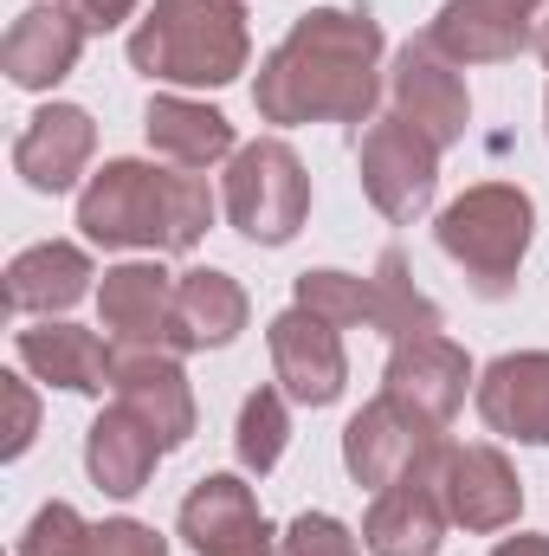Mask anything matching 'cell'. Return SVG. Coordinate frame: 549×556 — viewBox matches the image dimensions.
Returning a JSON list of instances; mask_svg holds the SVG:
<instances>
[{"label":"cell","instance_id":"4316f807","mask_svg":"<svg viewBox=\"0 0 549 556\" xmlns=\"http://www.w3.org/2000/svg\"><path fill=\"white\" fill-rule=\"evenodd\" d=\"M291 304H304L310 317H323V324H336V330H356V324H369V278L317 266V273L291 278Z\"/></svg>","mask_w":549,"mask_h":556},{"label":"cell","instance_id":"44dd1931","mask_svg":"<svg viewBox=\"0 0 549 556\" xmlns=\"http://www.w3.org/2000/svg\"><path fill=\"white\" fill-rule=\"evenodd\" d=\"M91 253L72 240H39L26 253H13L7 266V311L13 317H65L78 298H91Z\"/></svg>","mask_w":549,"mask_h":556},{"label":"cell","instance_id":"d6986e66","mask_svg":"<svg viewBox=\"0 0 549 556\" xmlns=\"http://www.w3.org/2000/svg\"><path fill=\"white\" fill-rule=\"evenodd\" d=\"M85 59V26L52 0V7H26L7 39H0V72L20 91H59Z\"/></svg>","mask_w":549,"mask_h":556},{"label":"cell","instance_id":"7402d4cb","mask_svg":"<svg viewBox=\"0 0 549 556\" xmlns=\"http://www.w3.org/2000/svg\"><path fill=\"white\" fill-rule=\"evenodd\" d=\"M253 317L246 285L220 266H188L175 273V356L188 350H227Z\"/></svg>","mask_w":549,"mask_h":556},{"label":"cell","instance_id":"2e32d148","mask_svg":"<svg viewBox=\"0 0 549 556\" xmlns=\"http://www.w3.org/2000/svg\"><path fill=\"white\" fill-rule=\"evenodd\" d=\"M98 155V124L85 104H46L26 117V130L13 137V175L33 194H72L78 175Z\"/></svg>","mask_w":549,"mask_h":556},{"label":"cell","instance_id":"30bf717a","mask_svg":"<svg viewBox=\"0 0 549 556\" xmlns=\"http://www.w3.org/2000/svg\"><path fill=\"white\" fill-rule=\"evenodd\" d=\"M181 544L194 556H278V538L259 511V492L240 472H207L181 498Z\"/></svg>","mask_w":549,"mask_h":556},{"label":"cell","instance_id":"9a60e30c","mask_svg":"<svg viewBox=\"0 0 549 556\" xmlns=\"http://www.w3.org/2000/svg\"><path fill=\"white\" fill-rule=\"evenodd\" d=\"M98 330L117 350H175V273L155 260H124L98 285Z\"/></svg>","mask_w":549,"mask_h":556},{"label":"cell","instance_id":"4fadbf2b","mask_svg":"<svg viewBox=\"0 0 549 556\" xmlns=\"http://www.w3.org/2000/svg\"><path fill=\"white\" fill-rule=\"evenodd\" d=\"M111 402L124 415H137L168 453L194 440L201 408H194V389H188V369L175 350H117V369H111Z\"/></svg>","mask_w":549,"mask_h":556},{"label":"cell","instance_id":"e0dca14e","mask_svg":"<svg viewBox=\"0 0 549 556\" xmlns=\"http://www.w3.org/2000/svg\"><path fill=\"white\" fill-rule=\"evenodd\" d=\"M13 356L33 382L65 389V395H104L111 369H117V343L85 330V324H65V317H39L33 330H20Z\"/></svg>","mask_w":549,"mask_h":556},{"label":"cell","instance_id":"52a82bcc","mask_svg":"<svg viewBox=\"0 0 549 556\" xmlns=\"http://www.w3.org/2000/svg\"><path fill=\"white\" fill-rule=\"evenodd\" d=\"M388 104H395V117L413 124L420 137L439 149V155L465 142V124H472V91H465L459 65H452L426 33H413V39L395 46V65H388Z\"/></svg>","mask_w":549,"mask_h":556},{"label":"cell","instance_id":"3957f363","mask_svg":"<svg viewBox=\"0 0 549 556\" xmlns=\"http://www.w3.org/2000/svg\"><path fill=\"white\" fill-rule=\"evenodd\" d=\"M253 65L246 0H155L130 33V72L175 91H220Z\"/></svg>","mask_w":549,"mask_h":556},{"label":"cell","instance_id":"8992f818","mask_svg":"<svg viewBox=\"0 0 549 556\" xmlns=\"http://www.w3.org/2000/svg\"><path fill=\"white\" fill-rule=\"evenodd\" d=\"M356 175H362V194L382 220L413 227L439 194V149L388 111V117H369L356 130Z\"/></svg>","mask_w":549,"mask_h":556},{"label":"cell","instance_id":"5bb4252c","mask_svg":"<svg viewBox=\"0 0 549 556\" xmlns=\"http://www.w3.org/2000/svg\"><path fill=\"white\" fill-rule=\"evenodd\" d=\"M544 7L549 0H446L426 20V39L452 65H505V59L531 52Z\"/></svg>","mask_w":549,"mask_h":556},{"label":"cell","instance_id":"9c48e42d","mask_svg":"<svg viewBox=\"0 0 549 556\" xmlns=\"http://www.w3.org/2000/svg\"><path fill=\"white\" fill-rule=\"evenodd\" d=\"M433 485L446 498V518L472 538H498L524 511V479L505 459V446H491V440H446Z\"/></svg>","mask_w":549,"mask_h":556},{"label":"cell","instance_id":"484cf974","mask_svg":"<svg viewBox=\"0 0 549 556\" xmlns=\"http://www.w3.org/2000/svg\"><path fill=\"white\" fill-rule=\"evenodd\" d=\"M284 402H291L284 389H253V395L240 402V427H233V459H240V472L266 479L278 459H284V446H291V408H284Z\"/></svg>","mask_w":549,"mask_h":556},{"label":"cell","instance_id":"6da1fadb","mask_svg":"<svg viewBox=\"0 0 549 556\" xmlns=\"http://www.w3.org/2000/svg\"><path fill=\"white\" fill-rule=\"evenodd\" d=\"M382 20L369 7H310L259 59L253 111L259 124H369L382 104Z\"/></svg>","mask_w":549,"mask_h":556},{"label":"cell","instance_id":"83f0119b","mask_svg":"<svg viewBox=\"0 0 549 556\" xmlns=\"http://www.w3.org/2000/svg\"><path fill=\"white\" fill-rule=\"evenodd\" d=\"M91 551V525L78 518V505L52 498L33 511V525L20 531V556H85Z\"/></svg>","mask_w":549,"mask_h":556},{"label":"cell","instance_id":"4dcf8cb0","mask_svg":"<svg viewBox=\"0 0 549 556\" xmlns=\"http://www.w3.org/2000/svg\"><path fill=\"white\" fill-rule=\"evenodd\" d=\"M78 26H85V39H104V33H117L124 20H137V0H59Z\"/></svg>","mask_w":549,"mask_h":556},{"label":"cell","instance_id":"d4e9b609","mask_svg":"<svg viewBox=\"0 0 549 556\" xmlns=\"http://www.w3.org/2000/svg\"><path fill=\"white\" fill-rule=\"evenodd\" d=\"M369 330H382L388 343H408V337H433L439 330V304L413 285L408 253L388 247L369 273Z\"/></svg>","mask_w":549,"mask_h":556},{"label":"cell","instance_id":"7c38bea8","mask_svg":"<svg viewBox=\"0 0 549 556\" xmlns=\"http://www.w3.org/2000/svg\"><path fill=\"white\" fill-rule=\"evenodd\" d=\"M266 350H272V376L278 389L297 402V408H330L343 402L349 389V356H343V330L310 317L304 304L278 311L266 324Z\"/></svg>","mask_w":549,"mask_h":556},{"label":"cell","instance_id":"d6a6232c","mask_svg":"<svg viewBox=\"0 0 549 556\" xmlns=\"http://www.w3.org/2000/svg\"><path fill=\"white\" fill-rule=\"evenodd\" d=\"M491 556H549V538H537V531H518V538H498V544H491Z\"/></svg>","mask_w":549,"mask_h":556},{"label":"cell","instance_id":"836d02e7","mask_svg":"<svg viewBox=\"0 0 549 556\" xmlns=\"http://www.w3.org/2000/svg\"><path fill=\"white\" fill-rule=\"evenodd\" d=\"M531 52H537V59H544V65H549V13H544V20H537V39H531Z\"/></svg>","mask_w":549,"mask_h":556},{"label":"cell","instance_id":"277c9868","mask_svg":"<svg viewBox=\"0 0 549 556\" xmlns=\"http://www.w3.org/2000/svg\"><path fill=\"white\" fill-rule=\"evenodd\" d=\"M439 253L459 266L465 291L485 304H505L518 291L524 253L537 240V201L518 181H472L452 207H439L433 220Z\"/></svg>","mask_w":549,"mask_h":556},{"label":"cell","instance_id":"1f68e13d","mask_svg":"<svg viewBox=\"0 0 549 556\" xmlns=\"http://www.w3.org/2000/svg\"><path fill=\"white\" fill-rule=\"evenodd\" d=\"M7 402H13V433H7V459H20V453L33 446V433H39V402H33V389H26L20 376H7Z\"/></svg>","mask_w":549,"mask_h":556},{"label":"cell","instance_id":"f546056e","mask_svg":"<svg viewBox=\"0 0 549 556\" xmlns=\"http://www.w3.org/2000/svg\"><path fill=\"white\" fill-rule=\"evenodd\" d=\"M85 556H168V538L142 518H104V525H91Z\"/></svg>","mask_w":549,"mask_h":556},{"label":"cell","instance_id":"5b68a950","mask_svg":"<svg viewBox=\"0 0 549 556\" xmlns=\"http://www.w3.org/2000/svg\"><path fill=\"white\" fill-rule=\"evenodd\" d=\"M220 207H227L240 240L291 247L297 227L310 220V175H304L297 149L284 137L240 142V155L227 162V181H220Z\"/></svg>","mask_w":549,"mask_h":556},{"label":"cell","instance_id":"ba28073f","mask_svg":"<svg viewBox=\"0 0 549 556\" xmlns=\"http://www.w3.org/2000/svg\"><path fill=\"white\" fill-rule=\"evenodd\" d=\"M439 453H446V433L413 420L408 408H395L388 395H375L362 415H349V427H343V466L369 492H388L401 479H433Z\"/></svg>","mask_w":549,"mask_h":556},{"label":"cell","instance_id":"ac0fdd59","mask_svg":"<svg viewBox=\"0 0 549 556\" xmlns=\"http://www.w3.org/2000/svg\"><path fill=\"white\" fill-rule=\"evenodd\" d=\"M472 402H478V420L498 440L549 446V350H511V356H498L478 376Z\"/></svg>","mask_w":549,"mask_h":556},{"label":"cell","instance_id":"603a6c76","mask_svg":"<svg viewBox=\"0 0 549 556\" xmlns=\"http://www.w3.org/2000/svg\"><path fill=\"white\" fill-rule=\"evenodd\" d=\"M452 531L446 498L433 479H401L388 492H375L369 518H362V551L369 556H439Z\"/></svg>","mask_w":549,"mask_h":556},{"label":"cell","instance_id":"e575fe53","mask_svg":"<svg viewBox=\"0 0 549 556\" xmlns=\"http://www.w3.org/2000/svg\"><path fill=\"white\" fill-rule=\"evenodd\" d=\"M544 124H549V91H544Z\"/></svg>","mask_w":549,"mask_h":556},{"label":"cell","instance_id":"cb8c5ba5","mask_svg":"<svg viewBox=\"0 0 549 556\" xmlns=\"http://www.w3.org/2000/svg\"><path fill=\"white\" fill-rule=\"evenodd\" d=\"M162 453H168V446H162L137 415H124L117 402L91 420V433H85V472H91V485L111 492V498H137L142 485L155 479V459H162Z\"/></svg>","mask_w":549,"mask_h":556},{"label":"cell","instance_id":"ffe728a7","mask_svg":"<svg viewBox=\"0 0 549 556\" xmlns=\"http://www.w3.org/2000/svg\"><path fill=\"white\" fill-rule=\"evenodd\" d=\"M142 137H149V149L168 168H194V175H207L214 162H233L240 155L233 117L214 111V104H194L181 91H162V98L142 104Z\"/></svg>","mask_w":549,"mask_h":556},{"label":"cell","instance_id":"8fae6325","mask_svg":"<svg viewBox=\"0 0 549 556\" xmlns=\"http://www.w3.org/2000/svg\"><path fill=\"white\" fill-rule=\"evenodd\" d=\"M465 389H478V376H472V356L452 343V337H408V343H395L388 350V369H382V395L395 402V408H408L413 420H426V427H452V415L465 408Z\"/></svg>","mask_w":549,"mask_h":556},{"label":"cell","instance_id":"f1b7e54d","mask_svg":"<svg viewBox=\"0 0 549 556\" xmlns=\"http://www.w3.org/2000/svg\"><path fill=\"white\" fill-rule=\"evenodd\" d=\"M278 556H362V544H356V531H349L343 518H330V511H297V518L284 525V538H278Z\"/></svg>","mask_w":549,"mask_h":556},{"label":"cell","instance_id":"7a4b0ae2","mask_svg":"<svg viewBox=\"0 0 549 556\" xmlns=\"http://www.w3.org/2000/svg\"><path fill=\"white\" fill-rule=\"evenodd\" d=\"M214 207L220 201L207 175L117 155L78 188V233L104 253H194L214 227Z\"/></svg>","mask_w":549,"mask_h":556}]
</instances>
